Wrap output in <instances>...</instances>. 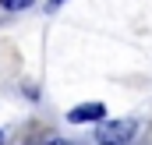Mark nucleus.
<instances>
[{
    "instance_id": "3",
    "label": "nucleus",
    "mask_w": 152,
    "mask_h": 145,
    "mask_svg": "<svg viewBox=\"0 0 152 145\" xmlns=\"http://www.w3.org/2000/svg\"><path fill=\"white\" fill-rule=\"evenodd\" d=\"M0 4H4L7 11H25V7H28L32 0H0Z\"/></svg>"
},
{
    "instance_id": "1",
    "label": "nucleus",
    "mask_w": 152,
    "mask_h": 145,
    "mask_svg": "<svg viewBox=\"0 0 152 145\" xmlns=\"http://www.w3.org/2000/svg\"><path fill=\"white\" fill-rule=\"evenodd\" d=\"M134 131H138L134 120H110V124H99L96 142L99 145H127L131 138H134Z\"/></svg>"
},
{
    "instance_id": "2",
    "label": "nucleus",
    "mask_w": 152,
    "mask_h": 145,
    "mask_svg": "<svg viewBox=\"0 0 152 145\" xmlns=\"http://www.w3.org/2000/svg\"><path fill=\"white\" fill-rule=\"evenodd\" d=\"M103 117H106V106L103 103H81V106H75L67 113L71 124H88V120H103Z\"/></svg>"
},
{
    "instance_id": "5",
    "label": "nucleus",
    "mask_w": 152,
    "mask_h": 145,
    "mask_svg": "<svg viewBox=\"0 0 152 145\" xmlns=\"http://www.w3.org/2000/svg\"><path fill=\"white\" fill-rule=\"evenodd\" d=\"M0 145H4V135H0Z\"/></svg>"
},
{
    "instance_id": "4",
    "label": "nucleus",
    "mask_w": 152,
    "mask_h": 145,
    "mask_svg": "<svg viewBox=\"0 0 152 145\" xmlns=\"http://www.w3.org/2000/svg\"><path fill=\"white\" fill-rule=\"evenodd\" d=\"M46 145H71V142H46Z\"/></svg>"
}]
</instances>
